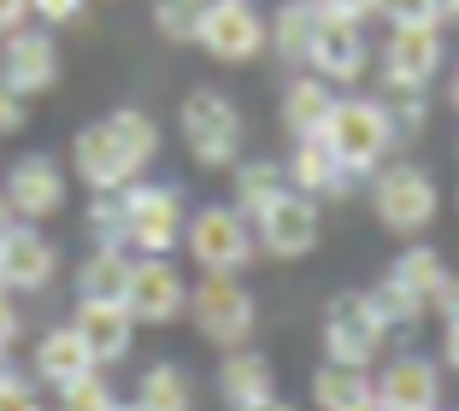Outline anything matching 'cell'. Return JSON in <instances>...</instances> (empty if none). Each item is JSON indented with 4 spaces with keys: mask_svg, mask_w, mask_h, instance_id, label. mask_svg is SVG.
I'll list each match as a JSON object with an SVG mask.
<instances>
[{
    "mask_svg": "<svg viewBox=\"0 0 459 411\" xmlns=\"http://www.w3.org/2000/svg\"><path fill=\"white\" fill-rule=\"evenodd\" d=\"M160 118L148 107H118L107 118L82 124L71 135V176H77L89 194H107V188H130L148 176V165L160 159Z\"/></svg>",
    "mask_w": 459,
    "mask_h": 411,
    "instance_id": "obj_1",
    "label": "cell"
},
{
    "mask_svg": "<svg viewBox=\"0 0 459 411\" xmlns=\"http://www.w3.org/2000/svg\"><path fill=\"white\" fill-rule=\"evenodd\" d=\"M177 135H183V147H189V159L201 171H236L242 141H247V118L224 89L195 82L183 94V107H177Z\"/></svg>",
    "mask_w": 459,
    "mask_h": 411,
    "instance_id": "obj_2",
    "label": "cell"
},
{
    "mask_svg": "<svg viewBox=\"0 0 459 411\" xmlns=\"http://www.w3.org/2000/svg\"><path fill=\"white\" fill-rule=\"evenodd\" d=\"M325 141H330V153L365 183L371 171H383V165L394 159L401 135H394V124H389L383 94H342L336 112H330V124H325Z\"/></svg>",
    "mask_w": 459,
    "mask_h": 411,
    "instance_id": "obj_3",
    "label": "cell"
},
{
    "mask_svg": "<svg viewBox=\"0 0 459 411\" xmlns=\"http://www.w3.org/2000/svg\"><path fill=\"white\" fill-rule=\"evenodd\" d=\"M189 323L201 341H212L218 353L230 347H254L259 330V300L247 294L242 277H218V270H201L189 282Z\"/></svg>",
    "mask_w": 459,
    "mask_h": 411,
    "instance_id": "obj_4",
    "label": "cell"
},
{
    "mask_svg": "<svg viewBox=\"0 0 459 411\" xmlns=\"http://www.w3.org/2000/svg\"><path fill=\"white\" fill-rule=\"evenodd\" d=\"M389 318L377 312L371 288H342L336 300L325 305V323H318V341H325L330 364H353V371H371L389 347Z\"/></svg>",
    "mask_w": 459,
    "mask_h": 411,
    "instance_id": "obj_5",
    "label": "cell"
},
{
    "mask_svg": "<svg viewBox=\"0 0 459 411\" xmlns=\"http://www.w3.org/2000/svg\"><path fill=\"white\" fill-rule=\"evenodd\" d=\"M365 183H371L365 188V194H371V218H377L389 235H419V229H430L436 212H442L436 176L412 159H389L383 171L365 176Z\"/></svg>",
    "mask_w": 459,
    "mask_h": 411,
    "instance_id": "obj_6",
    "label": "cell"
},
{
    "mask_svg": "<svg viewBox=\"0 0 459 411\" xmlns=\"http://www.w3.org/2000/svg\"><path fill=\"white\" fill-rule=\"evenodd\" d=\"M183 224H189V206L177 194V183H130L124 188V247L135 259H171L183 247Z\"/></svg>",
    "mask_w": 459,
    "mask_h": 411,
    "instance_id": "obj_7",
    "label": "cell"
},
{
    "mask_svg": "<svg viewBox=\"0 0 459 411\" xmlns=\"http://www.w3.org/2000/svg\"><path fill=\"white\" fill-rule=\"evenodd\" d=\"M183 253L195 259V270L242 277V270L259 259V241H254V224H247L230 200H218V206L189 212V224H183Z\"/></svg>",
    "mask_w": 459,
    "mask_h": 411,
    "instance_id": "obj_8",
    "label": "cell"
},
{
    "mask_svg": "<svg viewBox=\"0 0 459 411\" xmlns=\"http://www.w3.org/2000/svg\"><path fill=\"white\" fill-rule=\"evenodd\" d=\"M265 41H271V13L259 0H212L195 47L212 65H254V59H265Z\"/></svg>",
    "mask_w": 459,
    "mask_h": 411,
    "instance_id": "obj_9",
    "label": "cell"
},
{
    "mask_svg": "<svg viewBox=\"0 0 459 411\" xmlns=\"http://www.w3.org/2000/svg\"><path fill=\"white\" fill-rule=\"evenodd\" d=\"M447 65V41L442 24H401L383 36L377 47V77L383 89H430Z\"/></svg>",
    "mask_w": 459,
    "mask_h": 411,
    "instance_id": "obj_10",
    "label": "cell"
},
{
    "mask_svg": "<svg viewBox=\"0 0 459 411\" xmlns=\"http://www.w3.org/2000/svg\"><path fill=\"white\" fill-rule=\"evenodd\" d=\"M0 188H6V200H13L18 224H48V218L65 212L71 171L54 159V153H18V159L6 165V176H0Z\"/></svg>",
    "mask_w": 459,
    "mask_h": 411,
    "instance_id": "obj_11",
    "label": "cell"
},
{
    "mask_svg": "<svg viewBox=\"0 0 459 411\" xmlns=\"http://www.w3.org/2000/svg\"><path fill=\"white\" fill-rule=\"evenodd\" d=\"M318 235H325V218H318V200L307 194H277L265 206V212L254 218V241H259V259H277V265H295V259H307L312 247H318Z\"/></svg>",
    "mask_w": 459,
    "mask_h": 411,
    "instance_id": "obj_12",
    "label": "cell"
},
{
    "mask_svg": "<svg viewBox=\"0 0 459 411\" xmlns=\"http://www.w3.org/2000/svg\"><path fill=\"white\" fill-rule=\"evenodd\" d=\"M135 330H165L189 312V282L177 270V259H135L130 265V288H124Z\"/></svg>",
    "mask_w": 459,
    "mask_h": 411,
    "instance_id": "obj_13",
    "label": "cell"
},
{
    "mask_svg": "<svg viewBox=\"0 0 459 411\" xmlns=\"http://www.w3.org/2000/svg\"><path fill=\"white\" fill-rule=\"evenodd\" d=\"M59 77H65V59H59L54 30L24 24V30H13V36H0V82H13L24 100L59 89Z\"/></svg>",
    "mask_w": 459,
    "mask_h": 411,
    "instance_id": "obj_14",
    "label": "cell"
},
{
    "mask_svg": "<svg viewBox=\"0 0 459 411\" xmlns=\"http://www.w3.org/2000/svg\"><path fill=\"white\" fill-rule=\"evenodd\" d=\"M371 399L383 411H442V358H424V353L377 358Z\"/></svg>",
    "mask_w": 459,
    "mask_h": 411,
    "instance_id": "obj_15",
    "label": "cell"
},
{
    "mask_svg": "<svg viewBox=\"0 0 459 411\" xmlns=\"http://www.w3.org/2000/svg\"><path fill=\"white\" fill-rule=\"evenodd\" d=\"M59 282V247L41 224H13L0 235V288L6 294H48Z\"/></svg>",
    "mask_w": 459,
    "mask_h": 411,
    "instance_id": "obj_16",
    "label": "cell"
},
{
    "mask_svg": "<svg viewBox=\"0 0 459 411\" xmlns=\"http://www.w3.org/2000/svg\"><path fill=\"white\" fill-rule=\"evenodd\" d=\"M307 71H318L330 89H353V82L371 71V36H365V24L325 18V24H318V41H312V54H307Z\"/></svg>",
    "mask_w": 459,
    "mask_h": 411,
    "instance_id": "obj_17",
    "label": "cell"
},
{
    "mask_svg": "<svg viewBox=\"0 0 459 411\" xmlns=\"http://www.w3.org/2000/svg\"><path fill=\"white\" fill-rule=\"evenodd\" d=\"M283 171H289V188H295V194H307V200H348L353 188H359V176H353L348 165L330 153L325 135H307V141L289 147Z\"/></svg>",
    "mask_w": 459,
    "mask_h": 411,
    "instance_id": "obj_18",
    "label": "cell"
},
{
    "mask_svg": "<svg viewBox=\"0 0 459 411\" xmlns=\"http://www.w3.org/2000/svg\"><path fill=\"white\" fill-rule=\"evenodd\" d=\"M89 371H100V364H95V353H89V341H82V330L71 318L48 323V330L36 335V347H30V376H36L41 388H65Z\"/></svg>",
    "mask_w": 459,
    "mask_h": 411,
    "instance_id": "obj_19",
    "label": "cell"
},
{
    "mask_svg": "<svg viewBox=\"0 0 459 411\" xmlns=\"http://www.w3.org/2000/svg\"><path fill=\"white\" fill-rule=\"evenodd\" d=\"M218 399H224V411H265L277 399L271 358L259 347H230L218 358Z\"/></svg>",
    "mask_w": 459,
    "mask_h": 411,
    "instance_id": "obj_20",
    "label": "cell"
},
{
    "mask_svg": "<svg viewBox=\"0 0 459 411\" xmlns=\"http://www.w3.org/2000/svg\"><path fill=\"white\" fill-rule=\"evenodd\" d=\"M447 277H454V270H447V259L436 247H424V241L401 247V253H394V265L383 270V282H389V288L412 305V318H419V323L430 318V305H436V294H442Z\"/></svg>",
    "mask_w": 459,
    "mask_h": 411,
    "instance_id": "obj_21",
    "label": "cell"
},
{
    "mask_svg": "<svg viewBox=\"0 0 459 411\" xmlns=\"http://www.w3.org/2000/svg\"><path fill=\"white\" fill-rule=\"evenodd\" d=\"M71 323L82 330V341H89V353H95L100 371L130 358V347H135L130 305H118V300H77V305H71Z\"/></svg>",
    "mask_w": 459,
    "mask_h": 411,
    "instance_id": "obj_22",
    "label": "cell"
},
{
    "mask_svg": "<svg viewBox=\"0 0 459 411\" xmlns=\"http://www.w3.org/2000/svg\"><path fill=\"white\" fill-rule=\"evenodd\" d=\"M336 100H342V94L330 89V82L318 77V71H289L283 100H277V118H283L289 141L325 135V124H330V112H336Z\"/></svg>",
    "mask_w": 459,
    "mask_h": 411,
    "instance_id": "obj_23",
    "label": "cell"
},
{
    "mask_svg": "<svg viewBox=\"0 0 459 411\" xmlns=\"http://www.w3.org/2000/svg\"><path fill=\"white\" fill-rule=\"evenodd\" d=\"M130 265H135L130 247H118V241H95V247L77 259V300H118L124 305Z\"/></svg>",
    "mask_w": 459,
    "mask_h": 411,
    "instance_id": "obj_24",
    "label": "cell"
},
{
    "mask_svg": "<svg viewBox=\"0 0 459 411\" xmlns=\"http://www.w3.org/2000/svg\"><path fill=\"white\" fill-rule=\"evenodd\" d=\"M318 24H325L318 6H307V0H283V6L271 13L265 54H277V65H289V71H307V54H312V41H318Z\"/></svg>",
    "mask_w": 459,
    "mask_h": 411,
    "instance_id": "obj_25",
    "label": "cell"
},
{
    "mask_svg": "<svg viewBox=\"0 0 459 411\" xmlns=\"http://www.w3.org/2000/svg\"><path fill=\"white\" fill-rule=\"evenodd\" d=\"M277 194H289L283 159H236V171H230V206H236L247 224H254Z\"/></svg>",
    "mask_w": 459,
    "mask_h": 411,
    "instance_id": "obj_26",
    "label": "cell"
},
{
    "mask_svg": "<svg viewBox=\"0 0 459 411\" xmlns=\"http://www.w3.org/2000/svg\"><path fill=\"white\" fill-rule=\"evenodd\" d=\"M371 399V371H353V364H318L312 371V411H359Z\"/></svg>",
    "mask_w": 459,
    "mask_h": 411,
    "instance_id": "obj_27",
    "label": "cell"
},
{
    "mask_svg": "<svg viewBox=\"0 0 459 411\" xmlns=\"http://www.w3.org/2000/svg\"><path fill=\"white\" fill-rule=\"evenodd\" d=\"M135 406H142V411H195L189 371H183V364H171V358L148 364V371H142V382H135Z\"/></svg>",
    "mask_w": 459,
    "mask_h": 411,
    "instance_id": "obj_28",
    "label": "cell"
},
{
    "mask_svg": "<svg viewBox=\"0 0 459 411\" xmlns=\"http://www.w3.org/2000/svg\"><path fill=\"white\" fill-rule=\"evenodd\" d=\"M206 6H212V0H148V18H153V30H160V41H171V47H195Z\"/></svg>",
    "mask_w": 459,
    "mask_h": 411,
    "instance_id": "obj_29",
    "label": "cell"
},
{
    "mask_svg": "<svg viewBox=\"0 0 459 411\" xmlns=\"http://www.w3.org/2000/svg\"><path fill=\"white\" fill-rule=\"evenodd\" d=\"M383 107H389V124L401 141H412V135L430 124V100H424V89H383Z\"/></svg>",
    "mask_w": 459,
    "mask_h": 411,
    "instance_id": "obj_30",
    "label": "cell"
},
{
    "mask_svg": "<svg viewBox=\"0 0 459 411\" xmlns=\"http://www.w3.org/2000/svg\"><path fill=\"white\" fill-rule=\"evenodd\" d=\"M59 411H118V394H112V382L100 371H89L59 388Z\"/></svg>",
    "mask_w": 459,
    "mask_h": 411,
    "instance_id": "obj_31",
    "label": "cell"
},
{
    "mask_svg": "<svg viewBox=\"0 0 459 411\" xmlns=\"http://www.w3.org/2000/svg\"><path fill=\"white\" fill-rule=\"evenodd\" d=\"M89 18V0H30V24L41 30H77Z\"/></svg>",
    "mask_w": 459,
    "mask_h": 411,
    "instance_id": "obj_32",
    "label": "cell"
},
{
    "mask_svg": "<svg viewBox=\"0 0 459 411\" xmlns=\"http://www.w3.org/2000/svg\"><path fill=\"white\" fill-rule=\"evenodd\" d=\"M377 18L389 30H401V24H436V6H430V0H377Z\"/></svg>",
    "mask_w": 459,
    "mask_h": 411,
    "instance_id": "obj_33",
    "label": "cell"
},
{
    "mask_svg": "<svg viewBox=\"0 0 459 411\" xmlns=\"http://www.w3.org/2000/svg\"><path fill=\"white\" fill-rule=\"evenodd\" d=\"M30 124V100L13 89V82H0V135H18Z\"/></svg>",
    "mask_w": 459,
    "mask_h": 411,
    "instance_id": "obj_34",
    "label": "cell"
},
{
    "mask_svg": "<svg viewBox=\"0 0 459 411\" xmlns=\"http://www.w3.org/2000/svg\"><path fill=\"white\" fill-rule=\"evenodd\" d=\"M24 341V312H18V294L0 288V353H13Z\"/></svg>",
    "mask_w": 459,
    "mask_h": 411,
    "instance_id": "obj_35",
    "label": "cell"
},
{
    "mask_svg": "<svg viewBox=\"0 0 459 411\" xmlns=\"http://www.w3.org/2000/svg\"><path fill=\"white\" fill-rule=\"evenodd\" d=\"M325 18H348V24H371L377 18V0H318Z\"/></svg>",
    "mask_w": 459,
    "mask_h": 411,
    "instance_id": "obj_36",
    "label": "cell"
},
{
    "mask_svg": "<svg viewBox=\"0 0 459 411\" xmlns=\"http://www.w3.org/2000/svg\"><path fill=\"white\" fill-rule=\"evenodd\" d=\"M0 411H41V394H36V382H30V376L6 382V388H0Z\"/></svg>",
    "mask_w": 459,
    "mask_h": 411,
    "instance_id": "obj_37",
    "label": "cell"
},
{
    "mask_svg": "<svg viewBox=\"0 0 459 411\" xmlns=\"http://www.w3.org/2000/svg\"><path fill=\"white\" fill-rule=\"evenodd\" d=\"M430 318H442V323H459V270L442 282V294H436V305H430Z\"/></svg>",
    "mask_w": 459,
    "mask_h": 411,
    "instance_id": "obj_38",
    "label": "cell"
},
{
    "mask_svg": "<svg viewBox=\"0 0 459 411\" xmlns=\"http://www.w3.org/2000/svg\"><path fill=\"white\" fill-rule=\"evenodd\" d=\"M24 24H30V0H0V36H13Z\"/></svg>",
    "mask_w": 459,
    "mask_h": 411,
    "instance_id": "obj_39",
    "label": "cell"
},
{
    "mask_svg": "<svg viewBox=\"0 0 459 411\" xmlns=\"http://www.w3.org/2000/svg\"><path fill=\"white\" fill-rule=\"evenodd\" d=\"M442 371L459 376V323H442Z\"/></svg>",
    "mask_w": 459,
    "mask_h": 411,
    "instance_id": "obj_40",
    "label": "cell"
},
{
    "mask_svg": "<svg viewBox=\"0 0 459 411\" xmlns=\"http://www.w3.org/2000/svg\"><path fill=\"white\" fill-rule=\"evenodd\" d=\"M436 6V24H459V0H430Z\"/></svg>",
    "mask_w": 459,
    "mask_h": 411,
    "instance_id": "obj_41",
    "label": "cell"
},
{
    "mask_svg": "<svg viewBox=\"0 0 459 411\" xmlns=\"http://www.w3.org/2000/svg\"><path fill=\"white\" fill-rule=\"evenodd\" d=\"M13 224H18V212H13V200H6V188H0V235H6Z\"/></svg>",
    "mask_w": 459,
    "mask_h": 411,
    "instance_id": "obj_42",
    "label": "cell"
},
{
    "mask_svg": "<svg viewBox=\"0 0 459 411\" xmlns=\"http://www.w3.org/2000/svg\"><path fill=\"white\" fill-rule=\"evenodd\" d=\"M18 376H24V371L13 364V353H0V388H6V382H18Z\"/></svg>",
    "mask_w": 459,
    "mask_h": 411,
    "instance_id": "obj_43",
    "label": "cell"
},
{
    "mask_svg": "<svg viewBox=\"0 0 459 411\" xmlns=\"http://www.w3.org/2000/svg\"><path fill=\"white\" fill-rule=\"evenodd\" d=\"M447 100H454V112H459V65H454V77H447Z\"/></svg>",
    "mask_w": 459,
    "mask_h": 411,
    "instance_id": "obj_44",
    "label": "cell"
},
{
    "mask_svg": "<svg viewBox=\"0 0 459 411\" xmlns=\"http://www.w3.org/2000/svg\"><path fill=\"white\" fill-rule=\"evenodd\" d=\"M265 411H300V406H289V399H271V406Z\"/></svg>",
    "mask_w": 459,
    "mask_h": 411,
    "instance_id": "obj_45",
    "label": "cell"
},
{
    "mask_svg": "<svg viewBox=\"0 0 459 411\" xmlns=\"http://www.w3.org/2000/svg\"><path fill=\"white\" fill-rule=\"evenodd\" d=\"M359 411H383V406H377V399H365V406H359Z\"/></svg>",
    "mask_w": 459,
    "mask_h": 411,
    "instance_id": "obj_46",
    "label": "cell"
},
{
    "mask_svg": "<svg viewBox=\"0 0 459 411\" xmlns=\"http://www.w3.org/2000/svg\"><path fill=\"white\" fill-rule=\"evenodd\" d=\"M118 411H142V406H135V399H130V406H124V399H118Z\"/></svg>",
    "mask_w": 459,
    "mask_h": 411,
    "instance_id": "obj_47",
    "label": "cell"
},
{
    "mask_svg": "<svg viewBox=\"0 0 459 411\" xmlns=\"http://www.w3.org/2000/svg\"><path fill=\"white\" fill-rule=\"evenodd\" d=\"M89 6H95V0H89Z\"/></svg>",
    "mask_w": 459,
    "mask_h": 411,
    "instance_id": "obj_48",
    "label": "cell"
}]
</instances>
